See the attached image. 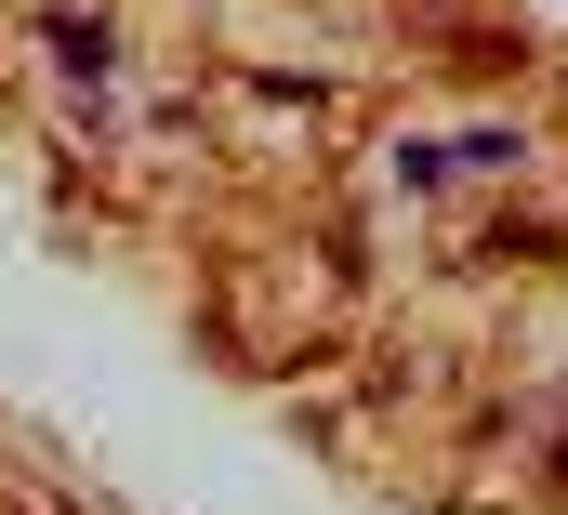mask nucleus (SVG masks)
<instances>
[{
  "mask_svg": "<svg viewBox=\"0 0 568 515\" xmlns=\"http://www.w3.org/2000/svg\"><path fill=\"white\" fill-rule=\"evenodd\" d=\"M53 53H67V67H80V80H106V67H120V40H106V27H93V13H53Z\"/></svg>",
  "mask_w": 568,
  "mask_h": 515,
  "instance_id": "nucleus-1",
  "label": "nucleus"
}]
</instances>
